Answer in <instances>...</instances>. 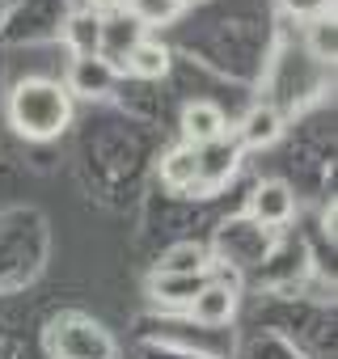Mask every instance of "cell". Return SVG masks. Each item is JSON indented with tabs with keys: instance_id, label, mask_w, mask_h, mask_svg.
<instances>
[{
	"instance_id": "obj_1",
	"label": "cell",
	"mask_w": 338,
	"mask_h": 359,
	"mask_svg": "<svg viewBox=\"0 0 338 359\" xmlns=\"http://www.w3.org/2000/svg\"><path fill=\"white\" fill-rule=\"evenodd\" d=\"M9 118L26 140H55L72 123V97L60 81H22L9 97Z\"/></svg>"
},
{
	"instance_id": "obj_2",
	"label": "cell",
	"mask_w": 338,
	"mask_h": 359,
	"mask_svg": "<svg viewBox=\"0 0 338 359\" xmlns=\"http://www.w3.org/2000/svg\"><path fill=\"white\" fill-rule=\"evenodd\" d=\"M47 351L55 359H114L119 355V342L106 325H97L93 317H81V313H68L60 321H51L47 330Z\"/></svg>"
},
{
	"instance_id": "obj_3",
	"label": "cell",
	"mask_w": 338,
	"mask_h": 359,
	"mask_svg": "<svg viewBox=\"0 0 338 359\" xmlns=\"http://www.w3.org/2000/svg\"><path fill=\"white\" fill-rule=\"evenodd\" d=\"M148 26L131 13V9H114V13H102V39H97V55L119 72L127 64V55L148 39L144 34Z\"/></svg>"
},
{
	"instance_id": "obj_4",
	"label": "cell",
	"mask_w": 338,
	"mask_h": 359,
	"mask_svg": "<svg viewBox=\"0 0 338 359\" xmlns=\"http://www.w3.org/2000/svg\"><path fill=\"white\" fill-rule=\"evenodd\" d=\"M224 131H229V114L216 102L199 97V102H187L182 106V140L191 148H208V144L224 140Z\"/></svg>"
},
{
	"instance_id": "obj_5",
	"label": "cell",
	"mask_w": 338,
	"mask_h": 359,
	"mask_svg": "<svg viewBox=\"0 0 338 359\" xmlns=\"http://www.w3.org/2000/svg\"><path fill=\"white\" fill-rule=\"evenodd\" d=\"M292 216H296V195L283 182H262L250 195V224H258V229H283V224H292Z\"/></svg>"
},
{
	"instance_id": "obj_6",
	"label": "cell",
	"mask_w": 338,
	"mask_h": 359,
	"mask_svg": "<svg viewBox=\"0 0 338 359\" xmlns=\"http://www.w3.org/2000/svg\"><path fill=\"white\" fill-rule=\"evenodd\" d=\"M195 152H199V182H195V195H212V191H220L229 177H233L237 156H241V148L229 144V140H216V144L195 148Z\"/></svg>"
},
{
	"instance_id": "obj_7",
	"label": "cell",
	"mask_w": 338,
	"mask_h": 359,
	"mask_svg": "<svg viewBox=\"0 0 338 359\" xmlns=\"http://www.w3.org/2000/svg\"><path fill=\"white\" fill-rule=\"evenodd\" d=\"M114 81H119V72L102 55H81V60H72L64 89H68V97H106L114 89Z\"/></svg>"
},
{
	"instance_id": "obj_8",
	"label": "cell",
	"mask_w": 338,
	"mask_h": 359,
	"mask_svg": "<svg viewBox=\"0 0 338 359\" xmlns=\"http://www.w3.org/2000/svg\"><path fill=\"white\" fill-rule=\"evenodd\" d=\"M279 135H283V114L266 102L250 106L245 118L237 123V144H245V148H271Z\"/></svg>"
},
{
	"instance_id": "obj_9",
	"label": "cell",
	"mask_w": 338,
	"mask_h": 359,
	"mask_svg": "<svg viewBox=\"0 0 338 359\" xmlns=\"http://www.w3.org/2000/svg\"><path fill=\"white\" fill-rule=\"evenodd\" d=\"M187 309H191V317H195L199 325H229L233 313H237V292L224 287V283H216V279L208 275V287H203Z\"/></svg>"
},
{
	"instance_id": "obj_10",
	"label": "cell",
	"mask_w": 338,
	"mask_h": 359,
	"mask_svg": "<svg viewBox=\"0 0 338 359\" xmlns=\"http://www.w3.org/2000/svg\"><path fill=\"white\" fill-rule=\"evenodd\" d=\"M161 182L169 191H195V182H199V152L191 144L165 152V161H161Z\"/></svg>"
},
{
	"instance_id": "obj_11",
	"label": "cell",
	"mask_w": 338,
	"mask_h": 359,
	"mask_svg": "<svg viewBox=\"0 0 338 359\" xmlns=\"http://www.w3.org/2000/svg\"><path fill=\"white\" fill-rule=\"evenodd\" d=\"M208 250L199 241H178V245H169L156 262V275H203L208 271Z\"/></svg>"
},
{
	"instance_id": "obj_12",
	"label": "cell",
	"mask_w": 338,
	"mask_h": 359,
	"mask_svg": "<svg viewBox=\"0 0 338 359\" xmlns=\"http://www.w3.org/2000/svg\"><path fill=\"white\" fill-rule=\"evenodd\" d=\"M123 68H127L131 76H140V81H161V76L169 72V47L156 43V39H144V43L127 55Z\"/></svg>"
},
{
	"instance_id": "obj_13",
	"label": "cell",
	"mask_w": 338,
	"mask_h": 359,
	"mask_svg": "<svg viewBox=\"0 0 338 359\" xmlns=\"http://www.w3.org/2000/svg\"><path fill=\"white\" fill-rule=\"evenodd\" d=\"M203 287H208V271L203 275H156L152 279V296L165 304H191Z\"/></svg>"
},
{
	"instance_id": "obj_14",
	"label": "cell",
	"mask_w": 338,
	"mask_h": 359,
	"mask_svg": "<svg viewBox=\"0 0 338 359\" xmlns=\"http://www.w3.org/2000/svg\"><path fill=\"white\" fill-rule=\"evenodd\" d=\"M97 39H102V13L81 9V13L68 18V47L76 51V60L81 55H97Z\"/></svg>"
},
{
	"instance_id": "obj_15",
	"label": "cell",
	"mask_w": 338,
	"mask_h": 359,
	"mask_svg": "<svg viewBox=\"0 0 338 359\" xmlns=\"http://www.w3.org/2000/svg\"><path fill=\"white\" fill-rule=\"evenodd\" d=\"M283 9L300 22H325L330 13V0H283Z\"/></svg>"
},
{
	"instance_id": "obj_16",
	"label": "cell",
	"mask_w": 338,
	"mask_h": 359,
	"mask_svg": "<svg viewBox=\"0 0 338 359\" xmlns=\"http://www.w3.org/2000/svg\"><path fill=\"white\" fill-rule=\"evenodd\" d=\"M313 43L321 60H334V26L330 22H313Z\"/></svg>"
},
{
	"instance_id": "obj_17",
	"label": "cell",
	"mask_w": 338,
	"mask_h": 359,
	"mask_svg": "<svg viewBox=\"0 0 338 359\" xmlns=\"http://www.w3.org/2000/svg\"><path fill=\"white\" fill-rule=\"evenodd\" d=\"M114 9H127V0H93V13H114Z\"/></svg>"
}]
</instances>
